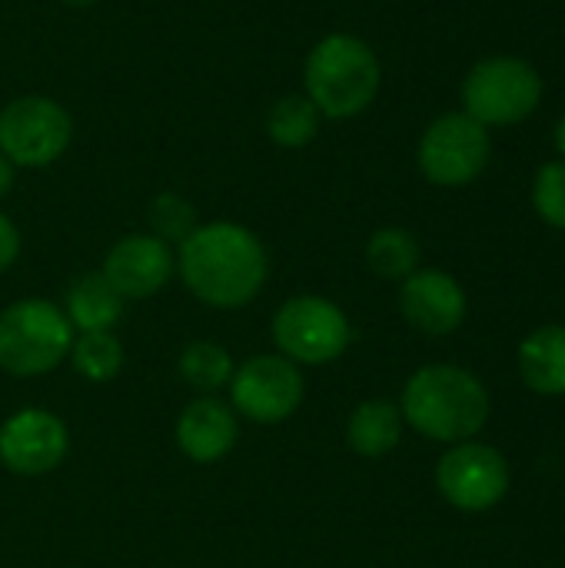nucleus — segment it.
I'll use <instances>...</instances> for the list:
<instances>
[{"mask_svg":"<svg viewBox=\"0 0 565 568\" xmlns=\"http://www.w3.org/2000/svg\"><path fill=\"white\" fill-rule=\"evenodd\" d=\"M123 316V296L103 280V273H87L67 290V320L80 333H103Z\"/></svg>","mask_w":565,"mask_h":568,"instance_id":"obj_16","label":"nucleus"},{"mask_svg":"<svg viewBox=\"0 0 565 568\" xmlns=\"http://www.w3.org/2000/svg\"><path fill=\"white\" fill-rule=\"evenodd\" d=\"M403 416L426 439L470 443L490 419V393L460 366H423L403 389Z\"/></svg>","mask_w":565,"mask_h":568,"instance_id":"obj_2","label":"nucleus"},{"mask_svg":"<svg viewBox=\"0 0 565 568\" xmlns=\"http://www.w3.org/2000/svg\"><path fill=\"white\" fill-rule=\"evenodd\" d=\"M366 260L373 273H380L383 280H406L420 270V243L410 230L386 226L373 233L366 246Z\"/></svg>","mask_w":565,"mask_h":568,"instance_id":"obj_18","label":"nucleus"},{"mask_svg":"<svg viewBox=\"0 0 565 568\" xmlns=\"http://www.w3.org/2000/svg\"><path fill=\"white\" fill-rule=\"evenodd\" d=\"M17 253H20V233H17V226L0 213V273L13 266Z\"/></svg>","mask_w":565,"mask_h":568,"instance_id":"obj_24","label":"nucleus"},{"mask_svg":"<svg viewBox=\"0 0 565 568\" xmlns=\"http://www.w3.org/2000/svg\"><path fill=\"white\" fill-rule=\"evenodd\" d=\"M150 226H153V236L157 240H163V243H170V240L183 243L196 230V213H193V206L183 196L163 193V196H157L150 203Z\"/></svg>","mask_w":565,"mask_h":568,"instance_id":"obj_22","label":"nucleus"},{"mask_svg":"<svg viewBox=\"0 0 565 568\" xmlns=\"http://www.w3.org/2000/svg\"><path fill=\"white\" fill-rule=\"evenodd\" d=\"M403 436V413L390 399H366L356 406L346 426V439L353 453L366 459H380L400 446Z\"/></svg>","mask_w":565,"mask_h":568,"instance_id":"obj_17","label":"nucleus"},{"mask_svg":"<svg viewBox=\"0 0 565 568\" xmlns=\"http://www.w3.org/2000/svg\"><path fill=\"white\" fill-rule=\"evenodd\" d=\"M543 100V77L523 57H486L463 80V113L476 123L513 126L536 113Z\"/></svg>","mask_w":565,"mask_h":568,"instance_id":"obj_5","label":"nucleus"},{"mask_svg":"<svg viewBox=\"0 0 565 568\" xmlns=\"http://www.w3.org/2000/svg\"><path fill=\"white\" fill-rule=\"evenodd\" d=\"M233 409L253 423H283L303 403V376L286 356H253L230 379Z\"/></svg>","mask_w":565,"mask_h":568,"instance_id":"obj_10","label":"nucleus"},{"mask_svg":"<svg viewBox=\"0 0 565 568\" xmlns=\"http://www.w3.org/2000/svg\"><path fill=\"white\" fill-rule=\"evenodd\" d=\"M266 133L273 143L286 150H300L316 140L320 133V110L306 97H283L273 103L266 116Z\"/></svg>","mask_w":565,"mask_h":568,"instance_id":"obj_19","label":"nucleus"},{"mask_svg":"<svg viewBox=\"0 0 565 568\" xmlns=\"http://www.w3.org/2000/svg\"><path fill=\"white\" fill-rule=\"evenodd\" d=\"M173 253L157 236H123L103 260V280L123 300H150L173 276Z\"/></svg>","mask_w":565,"mask_h":568,"instance_id":"obj_12","label":"nucleus"},{"mask_svg":"<svg viewBox=\"0 0 565 568\" xmlns=\"http://www.w3.org/2000/svg\"><path fill=\"white\" fill-rule=\"evenodd\" d=\"M180 376L196 393H216L233 379V359L216 343H190L180 356Z\"/></svg>","mask_w":565,"mask_h":568,"instance_id":"obj_20","label":"nucleus"},{"mask_svg":"<svg viewBox=\"0 0 565 568\" xmlns=\"http://www.w3.org/2000/svg\"><path fill=\"white\" fill-rule=\"evenodd\" d=\"M556 146H559V153L565 156V113L563 120H559V126H556Z\"/></svg>","mask_w":565,"mask_h":568,"instance_id":"obj_26","label":"nucleus"},{"mask_svg":"<svg viewBox=\"0 0 565 568\" xmlns=\"http://www.w3.org/2000/svg\"><path fill=\"white\" fill-rule=\"evenodd\" d=\"M176 270L200 303L216 310H240L260 296L270 260L263 243L246 226L206 223L180 243Z\"/></svg>","mask_w":565,"mask_h":568,"instance_id":"obj_1","label":"nucleus"},{"mask_svg":"<svg viewBox=\"0 0 565 568\" xmlns=\"http://www.w3.org/2000/svg\"><path fill=\"white\" fill-rule=\"evenodd\" d=\"M67 426L47 409H20L0 426V463L17 476L53 473L67 456Z\"/></svg>","mask_w":565,"mask_h":568,"instance_id":"obj_11","label":"nucleus"},{"mask_svg":"<svg viewBox=\"0 0 565 568\" xmlns=\"http://www.w3.org/2000/svg\"><path fill=\"white\" fill-rule=\"evenodd\" d=\"M70 363H73V369L83 379L107 383L123 366V346H120V339L110 329H103V333H80V339H73V346H70Z\"/></svg>","mask_w":565,"mask_h":568,"instance_id":"obj_21","label":"nucleus"},{"mask_svg":"<svg viewBox=\"0 0 565 568\" xmlns=\"http://www.w3.org/2000/svg\"><path fill=\"white\" fill-rule=\"evenodd\" d=\"M380 60L373 47L353 33L323 37L303 67L306 100L330 120H350L363 113L380 93Z\"/></svg>","mask_w":565,"mask_h":568,"instance_id":"obj_3","label":"nucleus"},{"mask_svg":"<svg viewBox=\"0 0 565 568\" xmlns=\"http://www.w3.org/2000/svg\"><path fill=\"white\" fill-rule=\"evenodd\" d=\"M519 373L539 396L565 393V326H539L519 346Z\"/></svg>","mask_w":565,"mask_h":568,"instance_id":"obj_15","label":"nucleus"},{"mask_svg":"<svg viewBox=\"0 0 565 568\" xmlns=\"http://www.w3.org/2000/svg\"><path fill=\"white\" fill-rule=\"evenodd\" d=\"M73 346V326L50 300H20L0 313V369L10 376H43Z\"/></svg>","mask_w":565,"mask_h":568,"instance_id":"obj_4","label":"nucleus"},{"mask_svg":"<svg viewBox=\"0 0 565 568\" xmlns=\"http://www.w3.org/2000/svg\"><path fill=\"white\" fill-rule=\"evenodd\" d=\"M10 186H13V163L0 153V200L10 193Z\"/></svg>","mask_w":565,"mask_h":568,"instance_id":"obj_25","label":"nucleus"},{"mask_svg":"<svg viewBox=\"0 0 565 568\" xmlns=\"http://www.w3.org/2000/svg\"><path fill=\"white\" fill-rule=\"evenodd\" d=\"M443 499L463 513H486L503 503L509 489V466L500 449L483 443H460L436 466Z\"/></svg>","mask_w":565,"mask_h":568,"instance_id":"obj_9","label":"nucleus"},{"mask_svg":"<svg viewBox=\"0 0 565 568\" xmlns=\"http://www.w3.org/2000/svg\"><path fill=\"white\" fill-rule=\"evenodd\" d=\"M60 3H70V7H90V3H97V0H60Z\"/></svg>","mask_w":565,"mask_h":568,"instance_id":"obj_27","label":"nucleus"},{"mask_svg":"<svg viewBox=\"0 0 565 568\" xmlns=\"http://www.w3.org/2000/svg\"><path fill=\"white\" fill-rule=\"evenodd\" d=\"M400 310L426 336H450L466 320V293L443 270H416L403 280Z\"/></svg>","mask_w":565,"mask_h":568,"instance_id":"obj_13","label":"nucleus"},{"mask_svg":"<svg viewBox=\"0 0 565 568\" xmlns=\"http://www.w3.org/2000/svg\"><path fill=\"white\" fill-rule=\"evenodd\" d=\"M236 436H240L236 413L226 403H220L216 396H203V399L190 403L176 423L180 453L200 466L223 459L236 446Z\"/></svg>","mask_w":565,"mask_h":568,"instance_id":"obj_14","label":"nucleus"},{"mask_svg":"<svg viewBox=\"0 0 565 568\" xmlns=\"http://www.w3.org/2000/svg\"><path fill=\"white\" fill-rule=\"evenodd\" d=\"M493 153L490 130L466 113H446L433 120L420 140V170L436 186L473 183Z\"/></svg>","mask_w":565,"mask_h":568,"instance_id":"obj_8","label":"nucleus"},{"mask_svg":"<svg viewBox=\"0 0 565 568\" xmlns=\"http://www.w3.org/2000/svg\"><path fill=\"white\" fill-rule=\"evenodd\" d=\"M273 339L290 363L323 366L346 353L350 320L323 296H293L276 310Z\"/></svg>","mask_w":565,"mask_h":568,"instance_id":"obj_7","label":"nucleus"},{"mask_svg":"<svg viewBox=\"0 0 565 568\" xmlns=\"http://www.w3.org/2000/svg\"><path fill=\"white\" fill-rule=\"evenodd\" d=\"M533 206L543 223L565 230V160H553L536 173Z\"/></svg>","mask_w":565,"mask_h":568,"instance_id":"obj_23","label":"nucleus"},{"mask_svg":"<svg viewBox=\"0 0 565 568\" xmlns=\"http://www.w3.org/2000/svg\"><path fill=\"white\" fill-rule=\"evenodd\" d=\"M73 140L70 113L50 97H17L0 113V153L13 166H50Z\"/></svg>","mask_w":565,"mask_h":568,"instance_id":"obj_6","label":"nucleus"}]
</instances>
